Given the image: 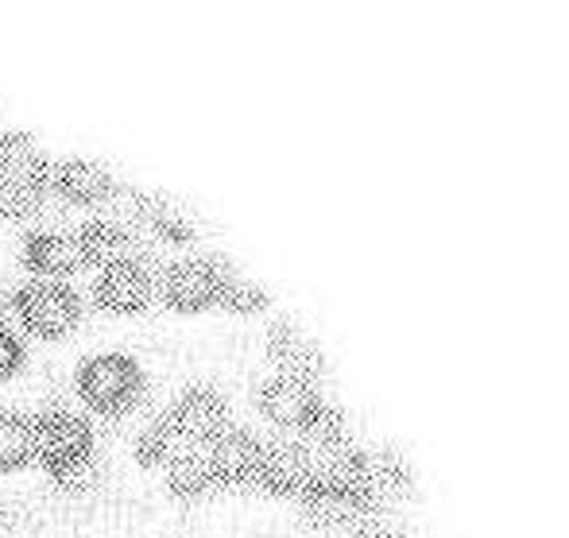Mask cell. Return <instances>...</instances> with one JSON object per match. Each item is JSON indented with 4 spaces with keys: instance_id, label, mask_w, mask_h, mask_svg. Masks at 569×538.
<instances>
[{
    "instance_id": "obj_1",
    "label": "cell",
    "mask_w": 569,
    "mask_h": 538,
    "mask_svg": "<svg viewBox=\"0 0 569 538\" xmlns=\"http://www.w3.org/2000/svg\"><path fill=\"white\" fill-rule=\"evenodd\" d=\"M148 376L140 360L120 349H101L78 365V396L98 415H124L143 399Z\"/></svg>"
},
{
    "instance_id": "obj_2",
    "label": "cell",
    "mask_w": 569,
    "mask_h": 538,
    "mask_svg": "<svg viewBox=\"0 0 569 538\" xmlns=\"http://www.w3.org/2000/svg\"><path fill=\"white\" fill-rule=\"evenodd\" d=\"M51 182V163L28 132L0 128V213H31Z\"/></svg>"
},
{
    "instance_id": "obj_3",
    "label": "cell",
    "mask_w": 569,
    "mask_h": 538,
    "mask_svg": "<svg viewBox=\"0 0 569 538\" xmlns=\"http://www.w3.org/2000/svg\"><path fill=\"white\" fill-rule=\"evenodd\" d=\"M12 310L28 333L39 337H59L78 326L82 318V295L67 283V279H23L12 291Z\"/></svg>"
},
{
    "instance_id": "obj_4",
    "label": "cell",
    "mask_w": 569,
    "mask_h": 538,
    "mask_svg": "<svg viewBox=\"0 0 569 538\" xmlns=\"http://www.w3.org/2000/svg\"><path fill=\"white\" fill-rule=\"evenodd\" d=\"M36 457L47 465L51 480L78 469V465L93 461V427L86 422V415L70 411V407H47V411H39Z\"/></svg>"
},
{
    "instance_id": "obj_5",
    "label": "cell",
    "mask_w": 569,
    "mask_h": 538,
    "mask_svg": "<svg viewBox=\"0 0 569 538\" xmlns=\"http://www.w3.org/2000/svg\"><path fill=\"white\" fill-rule=\"evenodd\" d=\"M163 299L174 310H206L218 302V256H179L163 268Z\"/></svg>"
},
{
    "instance_id": "obj_6",
    "label": "cell",
    "mask_w": 569,
    "mask_h": 538,
    "mask_svg": "<svg viewBox=\"0 0 569 538\" xmlns=\"http://www.w3.org/2000/svg\"><path fill=\"white\" fill-rule=\"evenodd\" d=\"M326 399L318 396V388L310 380H299V376H268L260 388V411L268 415L276 427L283 430H307L310 419L322 411Z\"/></svg>"
},
{
    "instance_id": "obj_7",
    "label": "cell",
    "mask_w": 569,
    "mask_h": 538,
    "mask_svg": "<svg viewBox=\"0 0 569 538\" xmlns=\"http://www.w3.org/2000/svg\"><path fill=\"white\" fill-rule=\"evenodd\" d=\"M206 446L210 457V469L218 485H256V472H260V457H263V441L252 430L226 427L218 430Z\"/></svg>"
},
{
    "instance_id": "obj_8",
    "label": "cell",
    "mask_w": 569,
    "mask_h": 538,
    "mask_svg": "<svg viewBox=\"0 0 569 538\" xmlns=\"http://www.w3.org/2000/svg\"><path fill=\"white\" fill-rule=\"evenodd\" d=\"M167 419H171V427L179 430V438L187 446H202L218 430L229 427V407L218 388H202L198 383V388H187L167 407Z\"/></svg>"
},
{
    "instance_id": "obj_9",
    "label": "cell",
    "mask_w": 569,
    "mask_h": 538,
    "mask_svg": "<svg viewBox=\"0 0 569 538\" xmlns=\"http://www.w3.org/2000/svg\"><path fill=\"white\" fill-rule=\"evenodd\" d=\"M151 291H156V279H151V268L140 256L136 260L109 263L93 279V299L106 310H113V315H136V310H143L151 302Z\"/></svg>"
},
{
    "instance_id": "obj_10",
    "label": "cell",
    "mask_w": 569,
    "mask_h": 538,
    "mask_svg": "<svg viewBox=\"0 0 569 538\" xmlns=\"http://www.w3.org/2000/svg\"><path fill=\"white\" fill-rule=\"evenodd\" d=\"M310 480H315V454L302 441H271V446H263L260 472H256V485L260 488L302 500Z\"/></svg>"
},
{
    "instance_id": "obj_11",
    "label": "cell",
    "mask_w": 569,
    "mask_h": 538,
    "mask_svg": "<svg viewBox=\"0 0 569 538\" xmlns=\"http://www.w3.org/2000/svg\"><path fill=\"white\" fill-rule=\"evenodd\" d=\"M268 357L279 368V376H299V380L315 383L326 372V357L318 341L291 318H279L268 326Z\"/></svg>"
},
{
    "instance_id": "obj_12",
    "label": "cell",
    "mask_w": 569,
    "mask_h": 538,
    "mask_svg": "<svg viewBox=\"0 0 569 538\" xmlns=\"http://www.w3.org/2000/svg\"><path fill=\"white\" fill-rule=\"evenodd\" d=\"M23 263L43 279H67L86 263L82 245L67 229H31L23 237Z\"/></svg>"
},
{
    "instance_id": "obj_13",
    "label": "cell",
    "mask_w": 569,
    "mask_h": 538,
    "mask_svg": "<svg viewBox=\"0 0 569 538\" xmlns=\"http://www.w3.org/2000/svg\"><path fill=\"white\" fill-rule=\"evenodd\" d=\"M51 187L59 190L62 198L82 202V206L106 202L109 195H117L113 171L90 156H67L59 167H51Z\"/></svg>"
},
{
    "instance_id": "obj_14",
    "label": "cell",
    "mask_w": 569,
    "mask_h": 538,
    "mask_svg": "<svg viewBox=\"0 0 569 538\" xmlns=\"http://www.w3.org/2000/svg\"><path fill=\"white\" fill-rule=\"evenodd\" d=\"M78 245H82L86 263H120V260H136V237L128 225H120L117 217H90V221L78 225Z\"/></svg>"
},
{
    "instance_id": "obj_15",
    "label": "cell",
    "mask_w": 569,
    "mask_h": 538,
    "mask_svg": "<svg viewBox=\"0 0 569 538\" xmlns=\"http://www.w3.org/2000/svg\"><path fill=\"white\" fill-rule=\"evenodd\" d=\"M163 472H167V488L179 500H202L218 485L210 469V457H206V446H179L163 461Z\"/></svg>"
},
{
    "instance_id": "obj_16",
    "label": "cell",
    "mask_w": 569,
    "mask_h": 538,
    "mask_svg": "<svg viewBox=\"0 0 569 538\" xmlns=\"http://www.w3.org/2000/svg\"><path fill=\"white\" fill-rule=\"evenodd\" d=\"M136 213L143 217V221L151 225V232H159L163 240H171V245H190L194 240V221H190V213L182 210V206H174L171 198L163 195H151V190H136Z\"/></svg>"
},
{
    "instance_id": "obj_17",
    "label": "cell",
    "mask_w": 569,
    "mask_h": 538,
    "mask_svg": "<svg viewBox=\"0 0 569 538\" xmlns=\"http://www.w3.org/2000/svg\"><path fill=\"white\" fill-rule=\"evenodd\" d=\"M218 302L229 307L232 315H256L268 307V287L218 256Z\"/></svg>"
},
{
    "instance_id": "obj_18",
    "label": "cell",
    "mask_w": 569,
    "mask_h": 538,
    "mask_svg": "<svg viewBox=\"0 0 569 538\" xmlns=\"http://www.w3.org/2000/svg\"><path fill=\"white\" fill-rule=\"evenodd\" d=\"M36 461V419L23 411H0V472Z\"/></svg>"
},
{
    "instance_id": "obj_19",
    "label": "cell",
    "mask_w": 569,
    "mask_h": 538,
    "mask_svg": "<svg viewBox=\"0 0 569 538\" xmlns=\"http://www.w3.org/2000/svg\"><path fill=\"white\" fill-rule=\"evenodd\" d=\"M179 446H187V441L179 438V430L171 427V419H167V411H163L143 422V430L136 434V441H132V454L140 465H163Z\"/></svg>"
},
{
    "instance_id": "obj_20",
    "label": "cell",
    "mask_w": 569,
    "mask_h": 538,
    "mask_svg": "<svg viewBox=\"0 0 569 538\" xmlns=\"http://www.w3.org/2000/svg\"><path fill=\"white\" fill-rule=\"evenodd\" d=\"M365 457H368V485H372V496L411 488V469H407V461L396 449H376V454H365Z\"/></svg>"
},
{
    "instance_id": "obj_21",
    "label": "cell",
    "mask_w": 569,
    "mask_h": 538,
    "mask_svg": "<svg viewBox=\"0 0 569 538\" xmlns=\"http://www.w3.org/2000/svg\"><path fill=\"white\" fill-rule=\"evenodd\" d=\"M20 365H23V341H20V333L0 322V380H8L12 372H20Z\"/></svg>"
}]
</instances>
